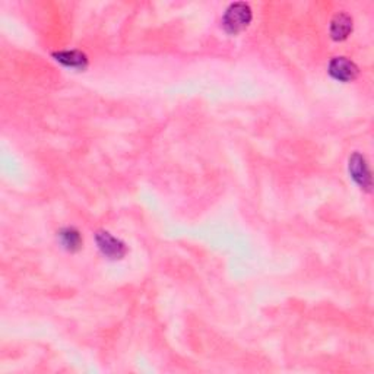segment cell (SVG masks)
Segmentation results:
<instances>
[{
    "mask_svg": "<svg viewBox=\"0 0 374 374\" xmlns=\"http://www.w3.org/2000/svg\"><path fill=\"white\" fill-rule=\"evenodd\" d=\"M253 19V12L249 4L235 2L231 4L223 15V28L230 35H237L245 31Z\"/></svg>",
    "mask_w": 374,
    "mask_h": 374,
    "instance_id": "cell-1",
    "label": "cell"
},
{
    "mask_svg": "<svg viewBox=\"0 0 374 374\" xmlns=\"http://www.w3.org/2000/svg\"><path fill=\"white\" fill-rule=\"evenodd\" d=\"M348 170L351 179L356 182V185L364 190V192H371L373 187V179H371V171L367 164V160L364 156H361L360 152H354L353 156L349 157L348 161Z\"/></svg>",
    "mask_w": 374,
    "mask_h": 374,
    "instance_id": "cell-2",
    "label": "cell"
},
{
    "mask_svg": "<svg viewBox=\"0 0 374 374\" xmlns=\"http://www.w3.org/2000/svg\"><path fill=\"white\" fill-rule=\"evenodd\" d=\"M95 241L100 252L112 260H119L123 259L127 253L126 245L122 240L115 237L113 234H110L108 231H98L95 234Z\"/></svg>",
    "mask_w": 374,
    "mask_h": 374,
    "instance_id": "cell-3",
    "label": "cell"
},
{
    "mask_svg": "<svg viewBox=\"0 0 374 374\" xmlns=\"http://www.w3.org/2000/svg\"><path fill=\"white\" fill-rule=\"evenodd\" d=\"M327 72L335 81L346 83L357 79L360 69L353 60H349L346 57H334L331 62H329Z\"/></svg>",
    "mask_w": 374,
    "mask_h": 374,
    "instance_id": "cell-4",
    "label": "cell"
},
{
    "mask_svg": "<svg viewBox=\"0 0 374 374\" xmlns=\"http://www.w3.org/2000/svg\"><path fill=\"white\" fill-rule=\"evenodd\" d=\"M53 59L68 69L85 71L88 68V57L79 50H62L53 53Z\"/></svg>",
    "mask_w": 374,
    "mask_h": 374,
    "instance_id": "cell-5",
    "label": "cell"
},
{
    "mask_svg": "<svg viewBox=\"0 0 374 374\" xmlns=\"http://www.w3.org/2000/svg\"><path fill=\"white\" fill-rule=\"evenodd\" d=\"M353 18L345 12H339L331 21V37L335 41H344L353 33Z\"/></svg>",
    "mask_w": 374,
    "mask_h": 374,
    "instance_id": "cell-6",
    "label": "cell"
},
{
    "mask_svg": "<svg viewBox=\"0 0 374 374\" xmlns=\"http://www.w3.org/2000/svg\"><path fill=\"white\" fill-rule=\"evenodd\" d=\"M60 245L68 252H76L82 246V237L81 233L74 227H66L59 233Z\"/></svg>",
    "mask_w": 374,
    "mask_h": 374,
    "instance_id": "cell-7",
    "label": "cell"
}]
</instances>
